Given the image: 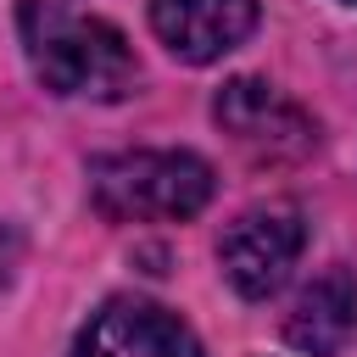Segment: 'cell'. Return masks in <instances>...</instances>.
Wrapping results in <instances>:
<instances>
[{"mask_svg": "<svg viewBox=\"0 0 357 357\" xmlns=\"http://www.w3.org/2000/svg\"><path fill=\"white\" fill-rule=\"evenodd\" d=\"M17 33H22V50H28V67L56 95L123 100L139 78L128 39L106 17H89L67 0H22Z\"/></svg>", "mask_w": 357, "mask_h": 357, "instance_id": "6da1fadb", "label": "cell"}, {"mask_svg": "<svg viewBox=\"0 0 357 357\" xmlns=\"http://www.w3.org/2000/svg\"><path fill=\"white\" fill-rule=\"evenodd\" d=\"M89 195L112 223H184L212 201V167L195 151H117L89 167Z\"/></svg>", "mask_w": 357, "mask_h": 357, "instance_id": "7a4b0ae2", "label": "cell"}, {"mask_svg": "<svg viewBox=\"0 0 357 357\" xmlns=\"http://www.w3.org/2000/svg\"><path fill=\"white\" fill-rule=\"evenodd\" d=\"M301 240H307V229H301V212H296L290 201L251 206V212H240V218L223 229V240H218L223 279H229L245 301H262V296H273V290L290 279V268H296V257H301Z\"/></svg>", "mask_w": 357, "mask_h": 357, "instance_id": "3957f363", "label": "cell"}, {"mask_svg": "<svg viewBox=\"0 0 357 357\" xmlns=\"http://www.w3.org/2000/svg\"><path fill=\"white\" fill-rule=\"evenodd\" d=\"M212 117L223 123V134L234 145H245L251 156H268V162L307 156L312 139H318L312 117L290 95H279L273 84H262V78H229L218 89V100H212Z\"/></svg>", "mask_w": 357, "mask_h": 357, "instance_id": "277c9868", "label": "cell"}, {"mask_svg": "<svg viewBox=\"0 0 357 357\" xmlns=\"http://www.w3.org/2000/svg\"><path fill=\"white\" fill-rule=\"evenodd\" d=\"M73 357H201V340L178 312L117 296L100 312H89V324L73 340Z\"/></svg>", "mask_w": 357, "mask_h": 357, "instance_id": "5b68a950", "label": "cell"}, {"mask_svg": "<svg viewBox=\"0 0 357 357\" xmlns=\"http://www.w3.org/2000/svg\"><path fill=\"white\" fill-rule=\"evenodd\" d=\"M151 28L178 61H218L257 28V0H151Z\"/></svg>", "mask_w": 357, "mask_h": 357, "instance_id": "8992f818", "label": "cell"}, {"mask_svg": "<svg viewBox=\"0 0 357 357\" xmlns=\"http://www.w3.org/2000/svg\"><path fill=\"white\" fill-rule=\"evenodd\" d=\"M357 329V279L346 268H324L290 307L284 318V335L296 351L307 357H335Z\"/></svg>", "mask_w": 357, "mask_h": 357, "instance_id": "52a82bcc", "label": "cell"}, {"mask_svg": "<svg viewBox=\"0 0 357 357\" xmlns=\"http://www.w3.org/2000/svg\"><path fill=\"white\" fill-rule=\"evenodd\" d=\"M346 6H357V0H346Z\"/></svg>", "mask_w": 357, "mask_h": 357, "instance_id": "ba28073f", "label": "cell"}]
</instances>
